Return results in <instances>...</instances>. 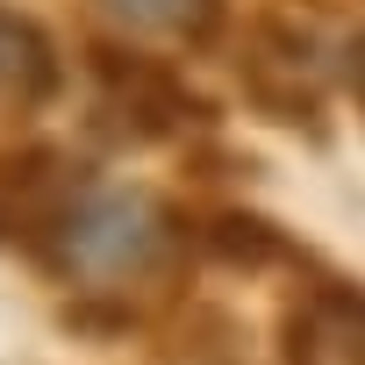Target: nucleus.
<instances>
[{"label": "nucleus", "mask_w": 365, "mask_h": 365, "mask_svg": "<svg viewBox=\"0 0 365 365\" xmlns=\"http://www.w3.org/2000/svg\"><path fill=\"white\" fill-rule=\"evenodd\" d=\"M179 244H187V222L150 187H93L36 251V265L79 294H129L136 279H158L179 258Z\"/></svg>", "instance_id": "f257e3e1"}, {"label": "nucleus", "mask_w": 365, "mask_h": 365, "mask_svg": "<svg viewBox=\"0 0 365 365\" xmlns=\"http://www.w3.org/2000/svg\"><path fill=\"white\" fill-rule=\"evenodd\" d=\"M93 79H101V101H93V136L101 143H165V136H187V129H208V101L179 79L165 58H143V51H122V43H93Z\"/></svg>", "instance_id": "f03ea898"}, {"label": "nucleus", "mask_w": 365, "mask_h": 365, "mask_svg": "<svg viewBox=\"0 0 365 365\" xmlns=\"http://www.w3.org/2000/svg\"><path fill=\"white\" fill-rule=\"evenodd\" d=\"M79 194H93L86 158H72L65 143H15L0 150V251H43L58 237V222L79 208Z\"/></svg>", "instance_id": "7ed1b4c3"}, {"label": "nucleus", "mask_w": 365, "mask_h": 365, "mask_svg": "<svg viewBox=\"0 0 365 365\" xmlns=\"http://www.w3.org/2000/svg\"><path fill=\"white\" fill-rule=\"evenodd\" d=\"M287 365H365V287H308L287 308Z\"/></svg>", "instance_id": "20e7f679"}, {"label": "nucleus", "mask_w": 365, "mask_h": 365, "mask_svg": "<svg viewBox=\"0 0 365 365\" xmlns=\"http://www.w3.org/2000/svg\"><path fill=\"white\" fill-rule=\"evenodd\" d=\"M58 93H65V58H58L51 29L0 8V122L43 115Z\"/></svg>", "instance_id": "39448f33"}, {"label": "nucleus", "mask_w": 365, "mask_h": 365, "mask_svg": "<svg viewBox=\"0 0 365 365\" xmlns=\"http://www.w3.org/2000/svg\"><path fill=\"white\" fill-rule=\"evenodd\" d=\"M101 15L129 36L187 43V51H208L222 36V0H101Z\"/></svg>", "instance_id": "423d86ee"}, {"label": "nucleus", "mask_w": 365, "mask_h": 365, "mask_svg": "<svg viewBox=\"0 0 365 365\" xmlns=\"http://www.w3.org/2000/svg\"><path fill=\"white\" fill-rule=\"evenodd\" d=\"M194 237H201V251L222 258V265H272V258H287V237H279L265 215H237V208L208 215Z\"/></svg>", "instance_id": "0eeeda50"}, {"label": "nucleus", "mask_w": 365, "mask_h": 365, "mask_svg": "<svg viewBox=\"0 0 365 365\" xmlns=\"http://www.w3.org/2000/svg\"><path fill=\"white\" fill-rule=\"evenodd\" d=\"M336 72H344V86L365 101V29H358V36H344V51H336Z\"/></svg>", "instance_id": "6e6552de"}]
</instances>
